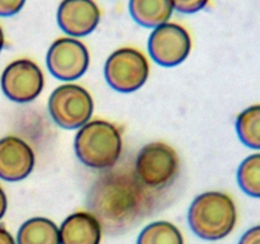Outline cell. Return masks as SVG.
<instances>
[{"instance_id":"6da1fadb","label":"cell","mask_w":260,"mask_h":244,"mask_svg":"<svg viewBox=\"0 0 260 244\" xmlns=\"http://www.w3.org/2000/svg\"><path fill=\"white\" fill-rule=\"evenodd\" d=\"M89 212L111 235L126 233L154 212L156 198L131 168L107 169L96 178L86 198Z\"/></svg>"},{"instance_id":"7a4b0ae2","label":"cell","mask_w":260,"mask_h":244,"mask_svg":"<svg viewBox=\"0 0 260 244\" xmlns=\"http://www.w3.org/2000/svg\"><path fill=\"white\" fill-rule=\"evenodd\" d=\"M238 221L235 202L228 193L210 191L193 200L188 211L189 228L198 238L220 240L234 230Z\"/></svg>"},{"instance_id":"3957f363","label":"cell","mask_w":260,"mask_h":244,"mask_svg":"<svg viewBox=\"0 0 260 244\" xmlns=\"http://www.w3.org/2000/svg\"><path fill=\"white\" fill-rule=\"evenodd\" d=\"M74 147L78 159L85 167L111 169L122 154L121 132L111 122L93 119L79 129Z\"/></svg>"},{"instance_id":"277c9868","label":"cell","mask_w":260,"mask_h":244,"mask_svg":"<svg viewBox=\"0 0 260 244\" xmlns=\"http://www.w3.org/2000/svg\"><path fill=\"white\" fill-rule=\"evenodd\" d=\"M134 172L145 187L151 191L162 190L177 178L179 158L170 145L160 141L149 142L137 154Z\"/></svg>"},{"instance_id":"5b68a950","label":"cell","mask_w":260,"mask_h":244,"mask_svg":"<svg viewBox=\"0 0 260 244\" xmlns=\"http://www.w3.org/2000/svg\"><path fill=\"white\" fill-rule=\"evenodd\" d=\"M93 109L90 93L78 84L68 83L57 86L48 99L50 116L62 129H80L90 121Z\"/></svg>"},{"instance_id":"8992f818","label":"cell","mask_w":260,"mask_h":244,"mask_svg":"<svg viewBox=\"0 0 260 244\" xmlns=\"http://www.w3.org/2000/svg\"><path fill=\"white\" fill-rule=\"evenodd\" d=\"M149 61L141 51L122 47L113 51L104 65V76L114 90L119 93L136 92L149 78Z\"/></svg>"},{"instance_id":"52a82bcc","label":"cell","mask_w":260,"mask_h":244,"mask_svg":"<svg viewBox=\"0 0 260 244\" xmlns=\"http://www.w3.org/2000/svg\"><path fill=\"white\" fill-rule=\"evenodd\" d=\"M147 50L155 63L165 68H173L189 56L192 38L183 25L167 22L154 28L147 41Z\"/></svg>"},{"instance_id":"ba28073f","label":"cell","mask_w":260,"mask_h":244,"mask_svg":"<svg viewBox=\"0 0 260 244\" xmlns=\"http://www.w3.org/2000/svg\"><path fill=\"white\" fill-rule=\"evenodd\" d=\"M48 71L56 79L74 81L86 73L90 56L86 46L74 37H61L53 41L46 55Z\"/></svg>"},{"instance_id":"9c48e42d","label":"cell","mask_w":260,"mask_h":244,"mask_svg":"<svg viewBox=\"0 0 260 244\" xmlns=\"http://www.w3.org/2000/svg\"><path fill=\"white\" fill-rule=\"evenodd\" d=\"M0 84L8 99L15 103H29L42 92L45 76L37 64L28 58H19L4 69Z\"/></svg>"},{"instance_id":"30bf717a","label":"cell","mask_w":260,"mask_h":244,"mask_svg":"<svg viewBox=\"0 0 260 244\" xmlns=\"http://www.w3.org/2000/svg\"><path fill=\"white\" fill-rule=\"evenodd\" d=\"M57 24L69 37H85L101 22V9L94 0H62L57 8Z\"/></svg>"},{"instance_id":"8fae6325","label":"cell","mask_w":260,"mask_h":244,"mask_svg":"<svg viewBox=\"0 0 260 244\" xmlns=\"http://www.w3.org/2000/svg\"><path fill=\"white\" fill-rule=\"evenodd\" d=\"M36 157L32 147L17 136L0 139V178L7 182H18L32 173Z\"/></svg>"},{"instance_id":"7c38bea8","label":"cell","mask_w":260,"mask_h":244,"mask_svg":"<svg viewBox=\"0 0 260 244\" xmlns=\"http://www.w3.org/2000/svg\"><path fill=\"white\" fill-rule=\"evenodd\" d=\"M58 230L61 244H101L103 231L98 219L86 211L69 215Z\"/></svg>"},{"instance_id":"4fadbf2b","label":"cell","mask_w":260,"mask_h":244,"mask_svg":"<svg viewBox=\"0 0 260 244\" xmlns=\"http://www.w3.org/2000/svg\"><path fill=\"white\" fill-rule=\"evenodd\" d=\"M128 10L132 19L146 28L164 24L174 12L170 0H129Z\"/></svg>"},{"instance_id":"5bb4252c","label":"cell","mask_w":260,"mask_h":244,"mask_svg":"<svg viewBox=\"0 0 260 244\" xmlns=\"http://www.w3.org/2000/svg\"><path fill=\"white\" fill-rule=\"evenodd\" d=\"M17 244H61L60 230L50 219L32 218L18 230Z\"/></svg>"},{"instance_id":"9a60e30c","label":"cell","mask_w":260,"mask_h":244,"mask_svg":"<svg viewBox=\"0 0 260 244\" xmlns=\"http://www.w3.org/2000/svg\"><path fill=\"white\" fill-rule=\"evenodd\" d=\"M236 132L245 146L260 150V104H253L236 118Z\"/></svg>"},{"instance_id":"2e32d148","label":"cell","mask_w":260,"mask_h":244,"mask_svg":"<svg viewBox=\"0 0 260 244\" xmlns=\"http://www.w3.org/2000/svg\"><path fill=\"white\" fill-rule=\"evenodd\" d=\"M137 244H184V239L174 224L154 221L142 229Z\"/></svg>"},{"instance_id":"e0dca14e","label":"cell","mask_w":260,"mask_h":244,"mask_svg":"<svg viewBox=\"0 0 260 244\" xmlns=\"http://www.w3.org/2000/svg\"><path fill=\"white\" fill-rule=\"evenodd\" d=\"M238 183L244 193L260 198V152H255L241 162L238 169Z\"/></svg>"},{"instance_id":"ac0fdd59","label":"cell","mask_w":260,"mask_h":244,"mask_svg":"<svg viewBox=\"0 0 260 244\" xmlns=\"http://www.w3.org/2000/svg\"><path fill=\"white\" fill-rule=\"evenodd\" d=\"M173 9L184 14H193L202 10L210 0H170Z\"/></svg>"},{"instance_id":"d6986e66","label":"cell","mask_w":260,"mask_h":244,"mask_svg":"<svg viewBox=\"0 0 260 244\" xmlns=\"http://www.w3.org/2000/svg\"><path fill=\"white\" fill-rule=\"evenodd\" d=\"M25 0H0V17H12L24 7Z\"/></svg>"},{"instance_id":"ffe728a7","label":"cell","mask_w":260,"mask_h":244,"mask_svg":"<svg viewBox=\"0 0 260 244\" xmlns=\"http://www.w3.org/2000/svg\"><path fill=\"white\" fill-rule=\"evenodd\" d=\"M239 244H260V225L246 230L239 240Z\"/></svg>"},{"instance_id":"44dd1931","label":"cell","mask_w":260,"mask_h":244,"mask_svg":"<svg viewBox=\"0 0 260 244\" xmlns=\"http://www.w3.org/2000/svg\"><path fill=\"white\" fill-rule=\"evenodd\" d=\"M0 244H17L12 234L4 226H0Z\"/></svg>"},{"instance_id":"7402d4cb","label":"cell","mask_w":260,"mask_h":244,"mask_svg":"<svg viewBox=\"0 0 260 244\" xmlns=\"http://www.w3.org/2000/svg\"><path fill=\"white\" fill-rule=\"evenodd\" d=\"M8 208V200H7V195H5L4 190L0 187V220L3 219V216L5 215Z\"/></svg>"},{"instance_id":"603a6c76","label":"cell","mask_w":260,"mask_h":244,"mask_svg":"<svg viewBox=\"0 0 260 244\" xmlns=\"http://www.w3.org/2000/svg\"><path fill=\"white\" fill-rule=\"evenodd\" d=\"M4 43H5V38H4V32H3L2 27H0V52H2L3 47H4Z\"/></svg>"}]
</instances>
